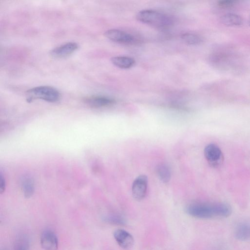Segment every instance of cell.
I'll list each match as a JSON object with an SVG mask.
<instances>
[{
  "label": "cell",
  "instance_id": "2",
  "mask_svg": "<svg viewBox=\"0 0 250 250\" xmlns=\"http://www.w3.org/2000/svg\"><path fill=\"white\" fill-rule=\"evenodd\" d=\"M136 17L139 21L160 30L169 29L174 24V20L170 16L152 10L141 11Z\"/></svg>",
  "mask_w": 250,
  "mask_h": 250
},
{
  "label": "cell",
  "instance_id": "18",
  "mask_svg": "<svg viewBox=\"0 0 250 250\" xmlns=\"http://www.w3.org/2000/svg\"><path fill=\"white\" fill-rule=\"evenodd\" d=\"M106 222L117 225H124L126 224V220L125 219L118 215H110L105 218Z\"/></svg>",
  "mask_w": 250,
  "mask_h": 250
},
{
  "label": "cell",
  "instance_id": "21",
  "mask_svg": "<svg viewBox=\"0 0 250 250\" xmlns=\"http://www.w3.org/2000/svg\"></svg>",
  "mask_w": 250,
  "mask_h": 250
},
{
  "label": "cell",
  "instance_id": "16",
  "mask_svg": "<svg viewBox=\"0 0 250 250\" xmlns=\"http://www.w3.org/2000/svg\"><path fill=\"white\" fill-rule=\"evenodd\" d=\"M23 190L26 198H30L34 191V182L30 177L25 178L22 182Z\"/></svg>",
  "mask_w": 250,
  "mask_h": 250
},
{
  "label": "cell",
  "instance_id": "20",
  "mask_svg": "<svg viewBox=\"0 0 250 250\" xmlns=\"http://www.w3.org/2000/svg\"><path fill=\"white\" fill-rule=\"evenodd\" d=\"M5 186H6V184H5V179L3 178L2 175H1V188H1V193L2 194L5 190Z\"/></svg>",
  "mask_w": 250,
  "mask_h": 250
},
{
  "label": "cell",
  "instance_id": "9",
  "mask_svg": "<svg viewBox=\"0 0 250 250\" xmlns=\"http://www.w3.org/2000/svg\"><path fill=\"white\" fill-rule=\"evenodd\" d=\"M78 45L76 43H67L52 50L50 54L54 58H64L74 53L78 49Z\"/></svg>",
  "mask_w": 250,
  "mask_h": 250
},
{
  "label": "cell",
  "instance_id": "3",
  "mask_svg": "<svg viewBox=\"0 0 250 250\" xmlns=\"http://www.w3.org/2000/svg\"><path fill=\"white\" fill-rule=\"evenodd\" d=\"M28 101L41 99L49 102H55L61 98L60 93L49 86H40L32 88L26 92Z\"/></svg>",
  "mask_w": 250,
  "mask_h": 250
},
{
  "label": "cell",
  "instance_id": "14",
  "mask_svg": "<svg viewBox=\"0 0 250 250\" xmlns=\"http://www.w3.org/2000/svg\"><path fill=\"white\" fill-rule=\"evenodd\" d=\"M181 38L185 44L189 45H198L203 42V39L200 36L193 33H183Z\"/></svg>",
  "mask_w": 250,
  "mask_h": 250
},
{
  "label": "cell",
  "instance_id": "7",
  "mask_svg": "<svg viewBox=\"0 0 250 250\" xmlns=\"http://www.w3.org/2000/svg\"><path fill=\"white\" fill-rule=\"evenodd\" d=\"M40 242L42 247L45 250H57L58 248L57 236L53 232L50 230L43 232Z\"/></svg>",
  "mask_w": 250,
  "mask_h": 250
},
{
  "label": "cell",
  "instance_id": "17",
  "mask_svg": "<svg viewBox=\"0 0 250 250\" xmlns=\"http://www.w3.org/2000/svg\"><path fill=\"white\" fill-rule=\"evenodd\" d=\"M30 248L29 240L25 236H20L16 239L15 250H30Z\"/></svg>",
  "mask_w": 250,
  "mask_h": 250
},
{
  "label": "cell",
  "instance_id": "12",
  "mask_svg": "<svg viewBox=\"0 0 250 250\" xmlns=\"http://www.w3.org/2000/svg\"><path fill=\"white\" fill-rule=\"evenodd\" d=\"M112 63L116 67L122 69H128L133 67L136 61L128 56H115L111 59Z\"/></svg>",
  "mask_w": 250,
  "mask_h": 250
},
{
  "label": "cell",
  "instance_id": "13",
  "mask_svg": "<svg viewBox=\"0 0 250 250\" xmlns=\"http://www.w3.org/2000/svg\"><path fill=\"white\" fill-rule=\"evenodd\" d=\"M221 22L227 26H238L242 24V19L239 16L229 14L222 16L220 18Z\"/></svg>",
  "mask_w": 250,
  "mask_h": 250
},
{
  "label": "cell",
  "instance_id": "11",
  "mask_svg": "<svg viewBox=\"0 0 250 250\" xmlns=\"http://www.w3.org/2000/svg\"><path fill=\"white\" fill-rule=\"evenodd\" d=\"M235 237L242 241L250 239V223L243 222L238 224L234 230Z\"/></svg>",
  "mask_w": 250,
  "mask_h": 250
},
{
  "label": "cell",
  "instance_id": "8",
  "mask_svg": "<svg viewBox=\"0 0 250 250\" xmlns=\"http://www.w3.org/2000/svg\"><path fill=\"white\" fill-rule=\"evenodd\" d=\"M113 235L118 244L123 249L129 250L133 247L134 237L128 232L119 229L115 231Z\"/></svg>",
  "mask_w": 250,
  "mask_h": 250
},
{
  "label": "cell",
  "instance_id": "1",
  "mask_svg": "<svg viewBox=\"0 0 250 250\" xmlns=\"http://www.w3.org/2000/svg\"><path fill=\"white\" fill-rule=\"evenodd\" d=\"M187 214L195 218L211 219H224L232 214V208L226 203H198L191 204L186 208Z\"/></svg>",
  "mask_w": 250,
  "mask_h": 250
},
{
  "label": "cell",
  "instance_id": "6",
  "mask_svg": "<svg viewBox=\"0 0 250 250\" xmlns=\"http://www.w3.org/2000/svg\"><path fill=\"white\" fill-rule=\"evenodd\" d=\"M148 180L146 175H141L134 181L132 185V195L137 201L143 200L147 194Z\"/></svg>",
  "mask_w": 250,
  "mask_h": 250
},
{
  "label": "cell",
  "instance_id": "10",
  "mask_svg": "<svg viewBox=\"0 0 250 250\" xmlns=\"http://www.w3.org/2000/svg\"><path fill=\"white\" fill-rule=\"evenodd\" d=\"M85 103L93 108H99L110 106L115 101L109 97L103 96H94L86 98Z\"/></svg>",
  "mask_w": 250,
  "mask_h": 250
},
{
  "label": "cell",
  "instance_id": "5",
  "mask_svg": "<svg viewBox=\"0 0 250 250\" xmlns=\"http://www.w3.org/2000/svg\"><path fill=\"white\" fill-rule=\"evenodd\" d=\"M105 36L111 41L123 45L134 44L137 39L132 35L124 31L111 29L106 31Z\"/></svg>",
  "mask_w": 250,
  "mask_h": 250
},
{
  "label": "cell",
  "instance_id": "19",
  "mask_svg": "<svg viewBox=\"0 0 250 250\" xmlns=\"http://www.w3.org/2000/svg\"><path fill=\"white\" fill-rule=\"evenodd\" d=\"M235 3L234 1H221L218 2V5L223 8H227L233 7Z\"/></svg>",
  "mask_w": 250,
  "mask_h": 250
},
{
  "label": "cell",
  "instance_id": "4",
  "mask_svg": "<svg viewBox=\"0 0 250 250\" xmlns=\"http://www.w3.org/2000/svg\"><path fill=\"white\" fill-rule=\"evenodd\" d=\"M204 156L208 163L213 167L218 168L223 162V154L219 147L215 144H209L205 147Z\"/></svg>",
  "mask_w": 250,
  "mask_h": 250
},
{
  "label": "cell",
  "instance_id": "15",
  "mask_svg": "<svg viewBox=\"0 0 250 250\" xmlns=\"http://www.w3.org/2000/svg\"><path fill=\"white\" fill-rule=\"evenodd\" d=\"M156 173L159 178L164 183H168L171 178V172L166 164H161L156 167Z\"/></svg>",
  "mask_w": 250,
  "mask_h": 250
}]
</instances>
